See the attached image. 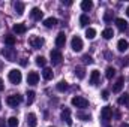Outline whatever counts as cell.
<instances>
[{
  "mask_svg": "<svg viewBox=\"0 0 129 127\" xmlns=\"http://www.w3.org/2000/svg\"><path fill=\"white\" fill-rule=\"evenodd\" d=\"M71 103H72L74 106L80 108V109H84V108H87V106H89L87 99H84V97H81V96H75V97H72Z\"/></svg>",
  "mask_w": 129,
  "mask_h": 127,
  "instance_id": "6da1fadb",
  "label": "cell"
},
{
  "mask_svg": "<svg viewBox=\"0 0 129 127\" xmlns=\"http://www.w3.org/2000/svg\"><path fill=\"white\" fill-rule=\"evenodd\" d=\"M21 102H23V96H20V94L8 96V99H6V103H8L11 108H17Z\"/></svg>",
  "mask_w": 129,
  "mask_h": 127,
  "instance_id": "7a4b0ae2",
  "label": "cell"
},
{
  "mask_svg": "<svg viewBox=\"0 0 129 127\" xmlns=\"http://www.w3.org/2000/svg\"><path fill=\"white\" fill-rule=\"evenodd\" d=\"M21 79H23V75H21V72H20L18 69H12V70L9 72V81H11L12 84H20Z\"/></svg>",
  "mask_w": 129,
  "mask_h": 127,
  "instance_id": "3957f363",
  "label": "cell"
},
{
  "mask_svg": "<svg viewBox=\"0 0 129 127\" xmlns=\"http://www.w3.org/2000/svg\"><path fill=\"white\" fill-rule=\"evenodd\" d=\"M50 58H51V63L53 64H60L62 60H63V55H62V52L59 49H53L50 52Z\"/></svg>",
  "mask_w": 129,
  "mask_h": 127,
  "instance_id": "277c9868",
  "label": "cell"
},
{
  "mask_svg": "<svg viewBox=\"0 0 129 127\" xmlns=\"http://www.w3.org/2000/svg\"><path fill=\"white\" fill-rule=\"evenodd\" d=\"M29 43H30V46H32V48L39 49V48L44 45V39H42L41 36H32V37L29 39Z\"/></svg>",
  "mask_w": 129,
  "mask_h": 127,
  "instance_id": "5b68a950",
  "label": "cell"
},
{
  "mask_svg": "<svg viewBox=\"0 0 129 127\" xmlns=\"http://www.w3.org/2000/svg\"><path fill=\"white\" fill-rule=\"evenodd\" d=\"M71 45H72V49H74L75 52H80V51L83 49V40H81V37H78V36H74V37H72V42H71Z\"/></svg>",
  "mask_w": 129,
  "mask_h": 127,
  "instance_id": "8992f818",
  "label": "cell"
},
{
  "mask_svg": "<svg viewBox=\"0 0 129 127\" xmlns=\"http://www.w3.org/2000/svg\"><path fill=\"white\" fill-rule=\"evenodd\" d=\"M111 117H113V108L111 106H104L102 111H101V118L104 121H108V120H111Z\"/></svg>",
  "mask_w": 129,
  "mask_h": 127,
  "instance_id": "52a82bcc",
  "label": "cell"
},
{
  "mask_svg": "<svg viewBox=\"0 0 129 127\" xmlns=\"http://www.w3.org/2000/svg\"><path fill=\"white\" fill-rule=\"evenodd\" d=\"M2 54L9 60V61H15V57H17V51L14 49V48H5L3 51H2Z\"/></svg>",
  "mask_w": 129,
  "mask_h": 127,
  "instance_id": "ba28073f",
  "label": "cell"
},
{
  "mask_svg": "<svg viewBox=\"0 0 129 127\" xmlns=\"http://www.w3.org/2000/svg\"><path fill=\"white\" fill-rule=\"evenodd\" d=\"M39 81V73L38 72H29L27 75V84L29 85H36Z\"/></svg>",
  "mask_w": 129,
  "mask_h": 127,
  "instance_id": "9c48e42d",
  "label": "cell"
},
{
  "mask_svg": "<svg viewBox=\"0 0 129 127\" xmlns=\"http://www.w3.org/2000/svg\"><path fill=\"white\" fill-rule=\"evenodd\" d=\"M62 120L66 121L68 126H72V118H71V109L69 108H64L62 111Z\"/></svg>",
  "mask_w": 129,
  "mask_h": 127,
  "instance_id": "30bf717a",
  "label": "cell"
},
{
  "mask_svg": "<svg viewBox=\"0 0 129 127\" xmlns=\"http://www.w3.org/2000/svg\"><path fill=\"white\" fill-rule=\"evenodd\" d=\"M99 79H101L99 70H92V73H90V84L92 85H98L99 84Z\"/></svg>",
  "mask_w": 129,
  "mask_h": 127,
  "instance_id": "8fae6325",
  "label": "cell"
},
{
  "mask_svg": "<svg viewBox=\"0 0 129 127\" xmlns=\"http://www.w3.org/2000/svg\"><path fill=\"white\" fill-rule=\"evenodd\" d=\"M123 84H125V78L120 76V78L116 81V84H114V87H113V91H114V93H120L122 88H123Z\"/></svg>",
  "mask_w": 129,
  "mask_h": 127,
  "instance_id": "7c38bea8",
  "label": "cell"
},
{
  "mask_svg": "<svg viewBox=\"0 0 129 127\" xmlns=\"http://www.w3.org/2000/svg\"><path fill=\"white\" fill-rule=\"evenodd\" d=\"M64 43H66V34L63 32H60L57 34V37H56V45L59 48H62V46H64Z\"/></svg>",
  "mask_w": 129,
  "mask_h": 127,
  "instance_id": "4fadbf2b",
  "label": "cell"
},
{
  "mask_svg": "<svg viewBox=\"0 0 129 127\" xmlns=\"http://www.w3.org/2000/svg\"><path fill=\"white\" fill-rule=\"evenodd\" d=\"M114 21H116V26H117V29H119V30H122V32H123V30H126V29H128V21H125L123 18H116Z\"/></svg>",
  "mask_w": 129,
  "mask_h": 127,
  "instance_id": "5bb4252c",
  "label": "cell"
},
{
  "mask_svg": "<svg viewBox=\"0 0 129 127\" xmlns=\"http://www.w3.org/2000/svg\"><path fill=\"white\" fill-rule=\"evenodd\" d=\"M117 48H119V51H120V52H125V51H128L129 42H128V40H125V39H120V40L117 42Z\"/></svg>",
  "mask_w": 129,
  "mask_h": 127,
  "instance_id": "9a60e30c",
  "label": "cell"
},
{
  "mask_svg": "<svg viewBox=\"0 0 129 127\" xmlns=\"http://www.w3.org/2000/svg\"><path fill=\"white\" fill-rule=\"evenodd\" d=\"M44 24H45V27L51 29V27H54V26H57V24H59V20H57V18L50 17V18H47V20L44 21Z\"/></svg>",
  "mask_w": 129,
  "mask_h": 127,
  "instance_id": "2e32d148",
  "label": "cell"
},
{
  "mask_svg": "<svg viewBox=\"0 0 129 127\" xmlns=\"http://www.w3.org/2000/svg\"><path fill=\"white\" fill-rule=\"evenodd\" d=\"M36 124H38L36 115H35L33 112H30V114L27 115V126H29V127H36Z\"/></svg>",
  "mask_w": 129,
  "mask_h": 127,
  "instance_id": "e0dca14e",
  "label": "cell"
},
{
  "mask_svg": "<svg viewBox=\"0 0 129 127\" xmlns=\"http://www.w3.org/2000/svg\"><path fill=\"white\" fill-rule=\"evenodd\" d=\"M30 15H32V18H33V20L39 21V20L42 18V15H44V14L41 12V9H39V8H33V9H32V12H30Z\"/></svg>",
  "mask_w": 129,
  "mask_h": 127,
  "instance_id": "ac0fdd59",
  "label": "cell"
},
{
  "mask_svg": "<svg viewBox=\"0 0 129 127\" xmlns=\"http://www.w3.org/2000/svg\"><path fill=\"white\" fill-rule=\"evenodd\" d=\"M42 76H44V79H47V81L53 79V69H50V67H44Z\"/></svg>",
  "mask_w": 129,
  "mask_h": 127,
  "instance_id": "d6986e66",
  "label": "cell"
},
{
  "mask_svg": "<svg viewBox=\"0 0 129 127\" xmlns=\"http://www.w3.org/2000/svg\"><path fill=\"white\" fill-rule=\"evenodd\" d=\"M92 8H93V3H92L90 0H83V2H81V9H83V11L87 12V11H90Z\"/></svg>",
  "mask_w": 129,
  "mask_h": 127,
  "instance_id": "ffe728a7",
  "label": "cell"
},
{
  "mask_svg": "<svg viewBox=\"0 0 129 127\" xmlns=\"http://www.w3.org/2000/svg\"><path fill=\"white\" fill-rule=\"evenodd\" d=\"M75 75H77L80 79H83V78L86 76V70H84V67H83V66H77V67H75Z\"/></svg>",
  "mask_w": 129,
  "mask_h": 127,
  "instance_id": "44dd1931",
  "label": "cell"
},
{
  "mask_svg": "<svg viewBox=\"0 0 129 127\" xmlns=\"http://www.w3.org/2000/svg\"><path fill=\"white\" fill-rule=\"evenodd\" d=\"M12 29H14V32L17 33V34H23V33H26V26H24V24H15Z\"/></svg>",
  "mask_w": 129,
  "mask_h": 127,
  "instance_id": "7402d4cb",
  "label": "cell"
},
{
  "mask_svg": "<svg viewBox=\"0 0 129 127\" xmlns=\"http://www.w3.org/2000/svg\"><path fill=\"white\" fill-rule=\"evenodd\" d=\"M117 103L119 105H128L129 106V96L125 93V94H122L119 99H117Z\"/></svg>",
  "mask_w": 129,
  "mask_h": 127,
  "instance_id": "603a6c76",
  "label": "cell"
},
{
  "mask_svg": "<svg viewBox=\"0 0 129 127\" xmlns=\"http://www.w3.org/2000/svg\"><path fill=\"white\" fill-rule=\"evenodd\" d=\"M14 8H15V12H17L18 15H23V12H24V3L17 2V3L14 5Z\"/></svg>",
  "mask_w": 129,
  "mask_h": 127,
  "instance_id": "cb8c5ba5",
  "label": "cell"
},
{
  "mask_svg": "<svg viewBox=\"0 0 129 127\" xmlns=\"http://www.w3.org/2000/svg\"><path fill=\"white\" fill-rule=\"evenodd\" d=\"M15 42H17V39H15V36H11V34H8V36H5V43H6V45H9V46H12V45H15Z\"/></svg>",
  "mask_w": 129,
  "mask_h": 127,
  "instance_id": "d4e9b609",
  "label": "cell"
},
{
  "mask_svg": "<svg viewBox=\"0 0 129 127\" xmlns=\"http://www.w3.org/2000/svg\"><path fill=\"white\" fill-rule=\"evenodd\" d=\"M113 36H114L113 29H105V30L102 32V37H104V39H107V40H108V39H111Z\"/></svg>",
  "mask_w": 129,
  "mask_h": 127,
  "instance_id": "484cf974",
  "label": "cell"
},
{
  "mask_svg": "<svg viewBox=\"0 0 129 127\" xmlns=\"http://www.w3.org/2000/svg\"><path fill=\"white\" fill-rule=\"evenodd\" d=\"M89 23H90V20H89V17L83 14V15L80 17V26H81V27H86V26H89Z\"/></svg>",
  "mask_w": 129,
  "mask_h": 127,
  "instance_id": "4316f807",
  "label": "cell"
},
{
  "mask_svg": "<svg viewBox=\"0 0 129 127\" xmlns=\"http://www.w3.org/2000/svg\"><path fill=\"white\" fill-rule=\"evenodd\" d=\"M116 75V69L114 67H107V73H105V76H107V79H113V76Z\"/></svg>",
  "mask_w": 129,
  "mask_h": 127,
  "instance_id": "83f0119b",
  "label": "cell"
},
{
  "mask_svg": "<svg viewBox=\"0 0 129 127\" xmlns=\"http://www.w3.org/2000/svg\"><path fill=\"white\" fill-rule=\"evenodd\" d=\"M95 36H96V30H95V29L89 27V29L86 30V37H87V39H95Z\"/></svg>",
  "mask_w": 129,
  "mask_h": 127,
  "instance_id": "f1b7e54d",
  "label": "cell"
},
{
  "mask_svg": "<svg viewBox=\"0 0 129 127\" xmlns=\"http://www.w3.org/2000/svg\"><path fill=\"white\" fill-rule=\"evenodd\" d=\"M57 90L62 91V93L66 91V90H68V82H66V81H60V82L57 84Z\"/></svg>",
  "mask_w": 129,
  "mask_h": 127,
  "instance_id": "f546056e",
  "label": "cell"
},
{
  "mask_svg": "<svg viewBox=\"0 0 129 127\" xmlns=\"http://www.w3.org/2000/svg\"><path fill=\"white\" fill-rule=\"evenodd\" d=\"M8 127H18V120L17 117H11L8 120Z\"/></svg>",
  "mask_w": 129,
  "mask_h": 127,
  "instance_id": "4dcf8cb0",
  "label": "cell"
},
{
  "mask_svg": "<svg viewBox=\"0 0 129 127\" xmlns=\"http://www.w3.org/2000/svg\"><path fill=\"white\" fill-rule=\"evenodd\" d=\"M36 64H38V66H41V67H45L47 60H45L42 55H39V57H36Z\"/></svg>",
  "mask_w": 129,
  "mask_h": 127,
  "instance_id": "1f68e13d",
  "label": "cell"
},
{
  "mask_svg": "<svg viewBox=\"0 0 129 127\" xmlns=\"http://www.w3.org/2000/svg\"><path fill=\"white\" fill-rule=\"evenodd\" d=\"M26 96H27V105H32L33 100H35V96H36L35 94V91H27V94Z\"/></svg>",
  "mask_w": 129,
  "mask_h": 127,
  "instance_id": "d6a6232c",
  "label": "cell"
},
{
  "mask_svg": "<svg viewBox=\"0 0 129 127\" xmlns=\"http://www.w3.org/2000/svg\"><path fill=\"white\" fill-rule=\"evenodd\" d=\"M77 117H78V118H81L83 121H89V120H90V115H89V114H84V112H78V114H77Z\"/></svg>",
  "mask_w": 129,
  "mask_h": 127,
  "instance_id": "836d02e7",
  "label": "cell"
},
{
  "mask_svg": "<svg viewBox=\"0 0 129 127\" xmlns=\"http://www.w3.org/2000/svg\"><path fill=\"white\" fill-rule=\"evenodd\" d=\"M111 20H113V12H110V11L105 12V15H104V21H105V23H110Z\"/></svg>",
  "mask_w": 129,
  "mask_h": 127,
  "instance_id": "e575fe53",
  "label": "cell"
},
{
  "mask_svg": "<svg viewBox=\"0 0 129 127\" xmlns=\"http://www.w3.org/2000/svg\"><path fill=\"white\" fill-rule=\"evenodd\" d=\"M83 60H84V63H86V64H92V63H93V58H92L90 55H84V57H83Z\"/></svg>",
  "mask_w": 129,
  "mask_h": 127,
  "instance_id": "d590c367",
  "label": "cell"
},
{
  "mask_svg": "<svg viewBox=\"0 0 129 127\" xmlns=\"http://www.w3.org/2000/svg\"><path fill=\"white\" fill-rule=\"evenodd\" d=\"M108 97H110V93H108L107 90H104V91H102V99H104V100H107Z\"/></svg>",
  "mask_w": 129,
  "mask_h": 127,
  "instance_id": "8d00e7d4",
  "label": "cell"
},
{
  "mask_svg": "<svg viewBox=\"0 0 129 127\" xmlns=\"http://www.w3.org/2000/svg\"><path fill=\"white\" fill-rule=\"evenodd\" d=\"M3 88H5V84H3V79L0 78V91H3Z\"/></svg>",
  "mask_w": 129,
  "mask_h": 127,
  "instance_id": "74e56055",
  "label": "cell"
},
{
  "mask_svg": "<svg viewBox=\"0 0 129 127\" xmlns=\"http://www.w3.org/2000/svg\"><path fill=\"white\" fill-rule=\"evenodd\" d=\"M0 127H6V123H5L3 118H0Z\"/></svg>",
  "mask_w": 129,
  "mask_h": 127,
  "instance_id": "f35d334b",
  "label": "cell"
},
{
  "mask_svg": "<svg viewBox=\"0 0 129 127\" xmlns=\"http://www.w3.org/2000/svg\"><path fill=\"white\" fill-rule=\"evenodd\" d=\"M63 5H66V6H71V5H72V2H71V0H68V2H64V0H63Z\"/></svg>",
  "mask_w": 129,
  "mask_h": 127,
  "instance_id": "ab89813d",
  "label": "cell"
},
{
  "mask_svg": "<svg viewBox=\"0 0 129 127\" xmlns=\"http://www.w3.org/2000/svg\"><path fill=\"white\" fill-rule=\"evenodd\" d=\"M26 64H27V58H23L21 60V66H26Z\"/></svg>",
  "mask_w": 129,
  "mask_h": 127,
  "instance_id": "60d3db41",
  "label": "cell"
},
{
  "mask_svg": "<svg viewBox=\"0 0 129 127\" xmlns=\"http://www.w3.org/2000/svg\"><path fill=\"white\" fill-rule=\"evenodd\" d=\"M122 127H129V124L128 123H125V124H122Z\"/></svg>",
  "mask_w": 129,
  "mask_h": 127,
  "instance_id": "b9f144b4",
  "label": "cell"
},
{
  "mask_svg": "<svg viewBox=\"0 0 129 127\" xmlns=\"http://www.w3.org/2000/svg\"><path fill=\"white\" fill-rule=\"evenodd\" d=\"M126 15L129 17V6H128V9H126Z\"/></svg>",
  "mask_w": 129,
  "mask_h": 127,
  "instance_id": "7bdbcfd3",
  "label": "cell"
},
{
  "mask_svg": "<svg viewBox=\"0 0 129 127\" xmlns=\"http://www.w3.org/2000/svg\"><path fill=\"white\" fill-rule=\"evenodd\" d=\"M0 109H2V99H0Z\"/></svg>",
  "mask_w": 129,
  "mask_h": 127,
  "instance_id": "ee69618b",
  "label": "cell"
}]
</instances>
